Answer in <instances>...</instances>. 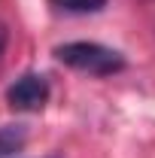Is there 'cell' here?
<instances>
[{
  "mask_svg": "<svg viewBox=\"0 0 155 158\" xmlns=\"http://www.w3.org/2000/svg\"><path fill=\"white\" fill-rule=\"evenodd\" d=\"M55 58L64 67H73V70L88 73V76H113L119 70H125L122 52L110 49V46H100V43H91V40L61 43V46H55Z\"/></svg>",
  "mask_w": 155,
  "mask_h": 158,
  "instance_id": "cell-1",
  "label": "cell"
},
{
  "mask_svg": "<svg viewBox=\"0 0 155 158\" xmlns=\"http://www.w3.org/2000/svg\"><path fill=\"white\" fill-rule=\"evenodd\" d=\"M49 94H52V88H49V79L43 73H21L6 88V103L12 110H21V113H37L46 106Z\"/></svg>",
  "mask_w": 155,
  "mask_h": 158,
  "instance_id": "cell-2",
  "label": "cell"
},
{
  "mask_svg": "<svg viewBox=\"0 0 155 158\" xmlns=\"http://www.w3.org/2000/svg\"><path fill=\"white\" fill-rule=\"evenodd\" d=\"M27 143V128L24 125H0V158L19 155Z\"/></svg>",
  "mask_w": 155,
  "mask_h": 158,
  "instance_id": "cell-3",
  "label": "cell"
},
{
  "mask_svg": "<svg viewBox=\"0 0 155 158\" xmlns=\"http://www.w3.org/2000/svg\"><path fill=\"white\" fill-rule=\"evenodd\" d=\"M58 12H70V15H88V12H100L107 6V0H49Z\"/></svg>",
  "mask_w": 155,
  "mask_h": 158,
  "instance_id": "cell-4",
  "label": "cell"
}]
</instances>
